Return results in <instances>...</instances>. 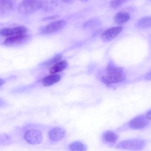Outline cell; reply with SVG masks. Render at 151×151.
<instances>
[{
  "label": "cell",
  "mask_w": 151,
  "mask_h": 151,
  "mask_svg": "<svg viewBox=\"0 0 151 151\" xmlns=\"http://www.w3.org/2000/svg\"><path fill=\"white\" fill-rule=\"evenodd\" d=\"M149 124V120L145 115H139L133 118L129 122V127L134 130L143 129L148 126Z\"/></svg>",
  "instance_id": "cell-5"
},
{
  "label": "cell",
  "mask_w": 151,
  "mask_h": 151,
  "mask_svg": "<svg viewBox=\"0 0 151 151\" xmlns=\"http://www.w3.org/2000/svg\"><path fill=\"white\" fill-rule=\"evenodd\" d=\"M145 79L146 80H151V71L146 73L145 76Z\"/></svg>",
  "instance_id": "cell-22"
},
{
  "label": "cell",
  "mask_w": 151,
  "mask_h": 151,
  "mask_svg": "<svg viewBox=\"0 0 151 151\" xmlns=\"http://www.w3.org/2000/svg\"><path fill=\"white\" fill-rule=\"evenodd\" d=\"M145 116L148 120H151V109L146 112V113L145 114Z\"/></svg>",
  "instance_id": "cell-23"
},
{
  "label": "cell",
  "mask_w": 151,
  "mask_h": 151,
  "mask_svg": "<svg viewBox=\"0 0 151 151\" xmlns=\"http://www.w3.org/2000/svg\"><path fill=\"white\" fill-rule=\"evenodd\" d=\"M65 134V130L61 127H54L48 133L49 139L52 142H58L62 140Z\"/></svg>",
  "instance_id": "cell-8"
},
{
  "label": "cell",
  "mask_w": 151,
  "mask_h": 151,
  "mask_svg": "<svg viewBox=\"0 0 151 151\" xmlns=\"http://www.w3.org/2000/svg\"><path fill=\"white\" fill-rule=\"evenodd\" d=\"M61 58V55H57L56 56H55L54 57H53L52 59L50 60L47 63V65H53L55 63L58 62L60 59Z\"/></svg>",
  "instance_id": "cell-20"
},
{
  "label": "cell",
  "mask_w": 151,
  "mask_h": 151,
  "mask_svg": "<svg viewBox=\"0 0 151 151\" xmlns=\"http://www.w3.org/2000/svg\"><path fill=\"white\" fill-rule=\"evenodd\" d=\"M130 19V15L126 12H119L114 17V21L119 24H124Z\"/></svg>",
  "instance_id": "cell-17"
},
{
  "label": "cell",
  "mask_w": 151,
  "mask_h": 151,
  "mask_svg": "<svg viewBox=\"0 0 151 151\" xmlns=\"http://www.w3.org/2000/svg\"><path fill=\"white\" fill-rule=\"evenodd\" d=\"M61 79V76L57 74H51L49 76L44 77L41 80V83L44 86L47 87L52 86L58 83Z\"/></svg>",
  "instance_id": "cell-11"
},
{
  "label": "cell",
  "mask_w": 151,
  "mask_h": 151,
  "mask_svg": "<svg viewBox=\"0 0 151 151\" xmlns=\"http://www.w3.org/2000/svg\"><path fill=\"white\" fill-rule=\"evenodd\" d=\"M122 27H112L110 29L105 31L101 35V38L103 40L106 41H111L114 38H116L122 31Z\"/></svg>",
  "instance_id": "cell-6"
},
{
  "label": "cell",
  "mask_w": 151,
  "mask_h": 151,
  "mask_svg": "<svg viewBox=\"0 0 151 151\" xmlns=\"http://www.w3.org/2000/svg\"><path fill=\"white\" fill-rule=\"evenodd\" d=\"M126 78L122 68L114 64H109L100 77L101 81L106 85L116 84L123 82Z\"/></svg>",
  "instance_id": "cell-1"
},
{
  "label": "cell",
  "mask_w": 151,
  "mask_h": 151,
  "mask_svg": "<svg viewBox=\"0 0 151 151\" xmlns=\"http://www.w3.org/2000/svg\"><path fill=\"white\" fill-rule=\"evenodd\" d=\"M13 0H0L1 12L6 13L9 11L13 8Z\"/></svg>",
  "instance_id": "cell-15"
},
{
  "label": "cell",
  "mask_w": 151,
  "mask_h": 151,
  "mask_svg": "<svg viewBox=\"0 0 151 151\" xmlns=\"http://www.w3.org/2000/svg\"><path fill=\"white\" fill-rule=\"evenodd\" d=\"M81 1H88V0H81Z\"/></svg>",
  "instance_id": "cell-25"
},
{
  "label": "cell",
  "mask_w": 151,
  "mask_h": 151,
  "mask_svg": "<svg viewBox=\"0 0 151 151\" xmlns=\"http://www.w3.org/2000/svg\"><path fill=\"white\" fill-rule=\"evenodd\" d=\"M68 66L67 62L65 60L58 61L53 64L49 69V72L51 74H57L64 70Z\"/></svg>",
  "instance_id": "cell-12"
},
{
  "label": "cell",
  "mask_w": 151,
  "mask_h": 151,
  "mask_svg": "<svg viewBox=\"0 0 151 151\" xmlns=\"http://www.w3.org/2000/svg\"><path fill=\"white\" fill-rule=\"evenodd\" d=\"M28 38V35L25 34L14 35L12 37H7L4 41V44L6 45H13L19 44L20 43L25 42Z\"/></svg>",
  "instance_id": "cell-10"
},
{
  "label": "cell",
  "mask_w": 151,
  "mask_h": 151,
  "mask_svg": "<svg viewBox=\"0 0 151 151\" xmlns=\"http://www.w3.org/2000/svg\"><path fill=\"white\" fill-rule=\"evenodd\" d=\"M65 24L66 22L64 20H59L55 21L44 27L43 29V32L47 34L57 32L62 29L63 28H64Z\"/></svg>",
  "instance_id": "cell-9"
},
{
  "label": "cell",
  "mask_w": 151,
  "mask_h": 151,
  "mask_svg": "<svg viewBox=\"0 0 151 151\" xmlns=\"http://www.w3.org/2000/svg\"><path fill=\"white\" fill-rule=\"evenodd\" d=\"M146 145V140L142 139H130L121 141L117 145L116 148L130 151H138L143 149Z\"/></svg>",
  "instance_id": "cell-2"
},
{
  "label": "cell",
  "mask_w": 151,
  "mask_h": 151,
  "mask_svg": "<svg viewBox=\"0 0 151 151\" xmlns=\"http://www.w3.org/2000/svg\"><path fill=\"white\" fill-rule=\"evenodd\" d=\"M27 32V29L24 27H18L13 28L3 29L1 31V34L5 37H12L14 35L25 34Z\"/></svg>",
  "instance_id": "cell-7"
},
{
  "label": "cell",
  "mask_w": 151,
  "mask_h": 151,
  "mask_svg": "<svg viewBox=\"0 0 151 151\" xmlns=\"http://www.w3.org/2000/svg\"><path fill=\"white\" fill-rule=\"evenodd\" d=\"M68 149L70 151H86L87 146L83 143L77 141L70 143Z\"/></svg>",
  "instance_id": "cell-16"
},
{
  "label": "cell",
  "mask_w": 151,
  "mask_h": 151,
  "mask_svg": "<svg viewBox=\"0 0 151 151\" xmlns=\"http://www.w3.org/2000/svg\"><path fill=\"white\" fill-rule=\"evenodd\" d=\"M40 8V0H23L18 5V11L22 14H31Z\"/></svg>",
  "instance_id": "cell-3"
},
{
  "label": "cell",
  "mask_w": 151,
  "mask_h": 151,
  "mask_svg": "<svg viewBox=\"0 0 151 151\" xmlns=\"http://www.w3.org/2000/svg\"><path fill=\"white\" fill-rule=\"evenodd\" d=\"M25 140L31 145L40 144L43 139L42 133L37 129H29L24 134Z\"/></svg>",
  "instance_id": "cell-4"
},
{
  "label": "cell",
  "mask_w": 151,
  "mask_h": 151,
  "mask_svg": "<svg viewBox=\"0 0 151 151\" xmlns=\"http://www.w3.org/2000/svg\"><path fill=\"white\" fill-rule=\"evenodd\" d=\"M118 135L115 132L110 130L104 132L103 134V139L107 143H115L118 139Z\"/></svg>",
  "instance_id": "cell-14"
},
{
  "label": "cell",
  "mask_w": 151,
  "mask_h": 151,
  "mask_svg": "<svg viewBox=\"0 0 151 151\" xmlns=\"http://www.w3.org/2000/svg\"><path fill=\"white\" fill-rule=\"evenodd\" d=\"M129 0H112L111 2V6L113 8H116L121 6L123 4L127 2Z\"/></svg>",
  "instance_id": "cell-19"
},
{
  "label": "cell",
  "mask_w": 151,
  "mask_h": 151,
  "mask_svg": "<svg viewBox=\"0 0 151 151\" xmlns=\"http://www.w3.org/2000/svg\"><path fill=\"white\" fill-rule=\"evenodd\" d=\"M97 24V20H90L87 21V22L85 23L84 25L86 27H91V26H94Z\"/></svg>",
  "instance_id": "cell-21"
},
{
  "label": "cell",
  "mask_w": 151,
  "mask_h": 151,
  "mask_svg": "<svg viewBox=\"0 0 151 151\" xmlns=\"http://www.w3.org/2000/svg\"><path fill=\"white\" fill-rule=\"evenodd\" d=\"M137 26L140 28H145L151 27V17L141 18L137 22Z\"/></svg>",
  "instance_id": "cell-18"
},
{
  "label": "cell",
  "mask_w": 151,
  "mask_h": 151,
  "mask_svg": "<svg viewBox=\"0 0 151 151\" xmlns=\"http://www.w3.org/2000/svg\"><path fill=\"white\" fill-rule=\"evenodd\" d=\"M57 5L55 0H41L40 1V8L45 11L53 10Z\"/></svg>",
  "instance_id": "cell-13"
},
{
  "label": "cell",
  "mask_w": 151,
  "mask_h": 151,
  "mask_svg": "<svg viewBox=\"0 0 151 151\" xmlns=\"http://www.w3.org/2000/svg\"><path fill=\"white\" fill-rule=\"evenodd\" d=\"M63 2L65 3V4H72L73 3L75 0H61Z\"/></svg>",
  "instance_id": "cell-24"
}]
</instances>
